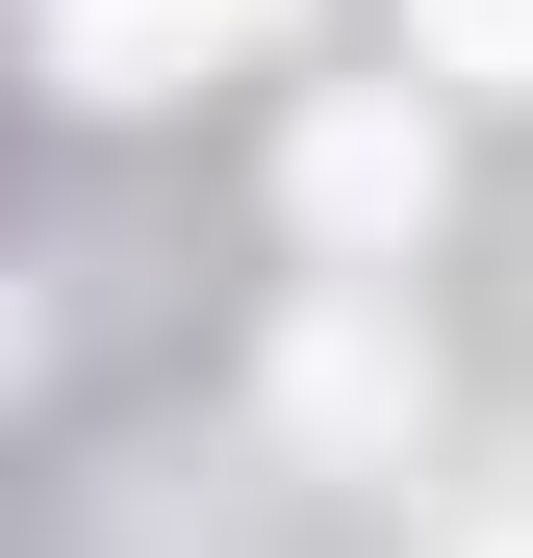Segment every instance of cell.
<instances>
[{
	"instance_id": "6da1fadb",
	"label": "cell",
	"mask_w": 533,
	"mask_h": 558,
	"mask_svg": "<svg viewBox=\"0 0 533 558\" xmlns=\"http://www.w3.org/2000/svg\"><path fill=\"white\" fill-rule=\"evenodd\" d=\"M280 178H305V229H330V254H407V229H432V128H407V102H305Z\"/></svg>"
},
{
	"instance_id": "7a4b0ae2",
	"label": "cell",
	"mask_w": 533,
	"mask_h": 558,
	"mask_svg": "<svg viewBox=\"0 0 533 558\" xmlns=\"http://www.w3.org/2000/svg\"><path fill=\"white\" fill-rule=\"evenodd\" d=\"M305 432H407V355H381V330H355V305L305 330Z\"/></svg>"
},
{
	"instance_id": "3957f363",
	"label": "cell",
	"mask_w": 533,
	"mask_h": 558,
	"mask_svg": "<svg viewBox=\"0 0 533 558\" xmlns=\"http://www.w3.org/2000/svg\"><path fill=\"white\" fill-rule=\"evenodd\" d=\"M407 26L458 51V76H533V0H407Z\"/></svg>"
},
{
	"instance_id": "277c9868",
	"label": "cell",
	"mask_w": 533,
	"mask_h": 558,
	"mask_svg": "<svg viewBox=\"0 0 533 558\" xmlns=\"http://www.w3.org/2000/svg\"><path fill=\"white\" fill-rule=\"evenodd\" d=\"M458 558H533V533H458Z\"/></svg>"
},
{
	"instance_id": "5b68a950",
	"label": "cell",
	"mask_w": 533,
	"mask_h": 558,
	"mask_svg": "<svg viewBox=\"0 0 533 558\" xmlns=\"http://www.w3.org/2000/svg\"><path fill=\"white\" fill-rule=\"evenodd\" d=\"M0 355H26V305H0Z\"/></svg>"
}]
</instances>
